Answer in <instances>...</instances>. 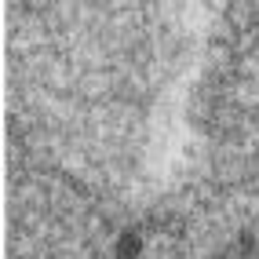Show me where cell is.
<instances>
[{
  "instance_id": "obj_1",
  "label": "cell",
  "mask_w": 259,
  "mask_h": 259,
  "mask_svg": "<svg viewBox=\"0 0 259 259\" xmlns=\"http://www.w3.org/2000/svg\"><path fill=\"white\" fill-rule=\"evenodd\" d=\"M113 255L117 259H139L143 255V234L139 230H120L117 245H113Z\"/></svg>"
},
{
  "instance_id": "obj_2",
  "label": "cell",
  "mask_w": 259,
  "mask_h": 259,
  "mask_svg": "<svg viewBox=\"0 0 259 259\" xmlns=\"http://www.w3.org/2000/svg\"><path fill=\"white\" fill-rule=\"evenodd\" d=\"M252 252H259V241H255V234H241L237 237V255H252Z\"/></svg>"
}]
</instances>
